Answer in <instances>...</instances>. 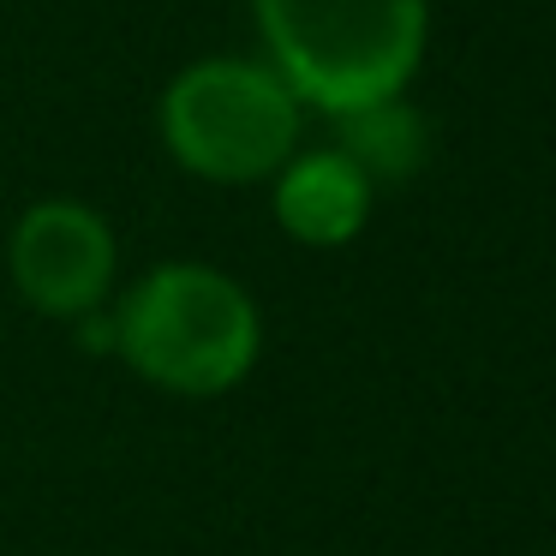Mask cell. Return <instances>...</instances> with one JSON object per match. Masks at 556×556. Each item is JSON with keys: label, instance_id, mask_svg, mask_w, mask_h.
<instances>
[{"label": "cell", "instance_id": "1", "mask_svg": "<svg viewBox=\"0 0 556 556\" xmlns=\"http://www.w3.org/2000/svg\"><path fill=\"white\" fill-rule=\"evenodd\" d=\"M269 73L341 114L401 97L425 54V0H252Z\"/></svg>", "mask_w": 556, "mask_h": 556}, {"label": "cell", "instance_id": "2", "mask_svg": "<svg viewBox=\"0 0 556 556\" xmlns=\"http://www.w3.org/2000/svg\"><path fill=\"white\" fill-rule=\"evenodd\" d=\"M114 348L168 395H222L257 365V300L210 264H162L114 312Z\"/></svg>", "mask_w": 556, "mask_h": 556}, {"label": "cell", "instance_id": "3", "mask_svg": "<svg viewBox=\"0 0 556 556\" xmlns=\"http://www.w3.org/2000/svg\"><path fill=\"white\" fill-rule=\"evenodd\" d=\"M162 138L180 168L216 186L276 180L281 162L300 150V97L264 61L216 54L168 85Z\"/></svg>", "mask_w": 556, "mask_h": 556}, {"label": "cell", "instance_id": "4", "mask_svg": "<svg viewBox=\"0 0 556 556\" xmlns=\"http://www.w3.org/2000/svg\"><path fill=\"white\" fill-rule=\"evenodd\" d=\"M7 264H13V281L37 312L49 317H90L114 288V233L109 222L97 216L78 198H42L18 216L13 245H7Z\"/></svg>", "mask_w": 556, "mask_h": 556}, {"label": "cell", "instance_id": "5", "mask_svg": "<svg viewBox=\"0 0 556 556\" xmlns=\"http://www.w3.org/2000/svg\"><path fill=\"white\" fill-rule=\"evenodd\" d=\"M371 186L365 174L329 150H293L276 174V222L300 245H348L371 216Z\"/></svg>", "mask_w": 556, "mask_h": 556}, {"label": "cell", "instance_id": "6", "mask_svg": "<svg viewBox=\"0 0 556 556\" xmlns=\"http://www.w3.org/2000/svg\"><path fill=\"white\" fill-rule=\"evenodd\" d=\"M336 150L365 174V186H407L431 162V121L407 97H377L336 114Z\"/></svg>", "mask_w": 556, "mask_h": 556}]
</instances>
